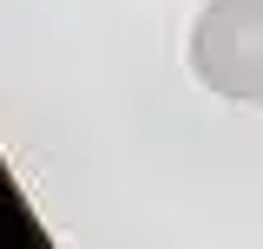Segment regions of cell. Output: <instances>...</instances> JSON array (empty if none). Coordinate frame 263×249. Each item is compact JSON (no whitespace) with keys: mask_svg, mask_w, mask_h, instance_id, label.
I'll return each instance as SVG.
<instances>
[{"mask_svg":"<svg viewBox=\"0 0 263 249\" xmlns=\"http://www.w3.org/2000/svg\"><path fill=\"white\" fill-rule=\"evenodd\" d=\"M191 72L224 98L263 105V0H204L191 27Z\"/></svg>","mask_w":263,"mask_h":249,"instance_id":"6da1fadb","label":"cell"}]
</instances>
